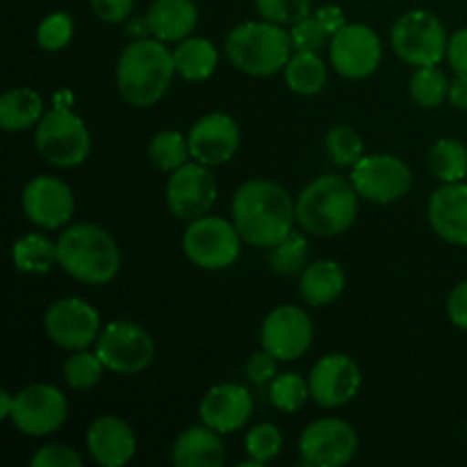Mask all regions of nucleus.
Instances as JSON below:
<instances>
[{
    "label": "nucleus",
    "instance_id": "f257e3e1",
    "mask_svg": "<svg viewBox=\"0 0 467 467\" xmlns=\"http://www.w3.org/2000/svg\"><path fill=\"white\" fill-rule=\"evenodd\" d=\"M296 203L272 181H249L233 196V223L242 240L254 246H274L292 231Z\"/></svg>",
    "mask_w": 467,
    "mask_h": 467
},
{
    "label": "nucleus",
    "instance_id": "f03ea898",
    "mask_svg": "<svg viewBox=\"0 0 467 467\" xmlns=\"http://www.w3.org/2000/svg\"><path fill=\"white\" fill-rule=\"evenodd\" d=\"M176 73L173 53L160 39H140L128 46L117 64V87L126 103L149 108L158 103Z\"/></svg>",
    "mask_w": 467,
    "mask_h": 467
},
{
    "label": "nucleus",
    "instance_id": "7ed1b4c3",
    "mask_svg": "<svg viewBox=\"0 0 467 467\" xmlns=\"http://www.w3.org/2000/svg\"><path fill=\"white\" fill-rule=\"evenodd\" d=\"M57 265L87 285H105L121 267V254L108 231L96 223H76L57 240Z\"/></svg>",
    "mask_w": 467,
    "mask_h": 467
},
{
    "label": "nucleus",
    "instance_id": "20e7f679",
    "mask_svg": "<svg viewBox=\"0 0 467 467\" xmlns=\"http://www.w3.org/2000/svg\"><path fill=\"white\" fill-rule=\"evenodd\" d=\"M358 214V192L336 173L319 176L296 199V222L317 237H336L351 228Z\"/></svg>",
    "mask_w": 467,
    "mask_h": 467
},
{
    "label": "nucleus",
    "instance_id": "39448f33",
    "mask_svg": "<svg viewBox=\"0 0 467 467\" xmlns=\"http://www.w3.org/2000/svg\"><path fill=\"white\" fill-rule=\"evenodd\" d=\"M292 36L269 21H249L226 36V55L240 71L267 78L285 68L292 57Z\"/></svg>",
    "mask_w": 467,
    "mask_h": 467
},
{
    "label": "nucleus",
    "instance_id": "423d86ee",
    "mask_svg": "<svg viewBox=\"0 0 467 467\" xmlns=\"http://www.w3.org/2000/svg\"><path fill=\"white\" fill-rule=\"evenodd\" d=\"M397 57L413 67H436L447 55V32L441 18L424 9H413L397 18L390 32Z\"/></svg>",
    "mask_w": 467,
    "mask_h": 467
},
{
    "label": "nucleus",
    "instance_id": "0eeeda50",
    "mask_svg": "<svg viewBox=\"0 0 467 467\" xmlns=\"http://www.w3.org/2000/svg\"><path fill=\"white\" fill-rule=\"evenodd\" d=\"M35 144L50 164L71 169L87 160L91 150V137L80 117L64 108H55L36 123Z\"/></svg>",
    "mask_w": 467,
    "mask_h": 467
},
{
    "label": "nucleus",
    "instance_id": "6e6552de",
    "mask_svg": "<svg viewBox=\"0 0 467 467\" xmlns=\"http://www.w3.org/2000/svg\"><path fill=\"white\" fill-rule=\"evenodd\" d=\"M185 255L196 265L214 272L226 269L240 258L242 235L235 223L222 217H199L182 235Z\"/></svg>",
    "mask_w": 467,
    "mask_h": 467
},
{
    "label": "nucleus",
    "instance_id": "1a4fd4ad",
    "mask_svg": "<svg viewBox=\"0 0 467 467\" xmlns=\"http://www.w3.org/2000/svg\"><path fill=\"white\" fill-rule=\"evenodd\" d=\"M96 354L109 372L140 374L150 365L155 354L153 337L140 324L119 319L112 322L96 340Z\"/></svg>",
    "mask_w": 467,
    "mask_h": 467
},
{
    "label": "nucleus",
    "instance_id": "9d476101",
    "mask_svg": "<svg viewBox=\"0 0 467 467\" xmlns=\"http://www.w3.org/2000/svg\"><path fill=\"white\" fill-rule=\"evenodd\" d=\"M351 185L372 203H392L409 194L413 173L395 155H363L351 169Z\"/></svg>",
    "mask_w": 467,
    "mask_h": 467
},
{
    "label": "nucleus",
    "instance_id": "9b49d317",
    "mask_svg": "<svg viewBox=\"0 0 467 467\" xmlns=\"http://www.w3.org/2000/svg\"><path fill=\"white\" fill-rule=\"evenodd\" d=\"M68 413L67 397L53 386L36 383L27 386L14 397V409L9 420L26 436H50L64 424Z\"/></svg>",
    "mask_w": 467,
    "mask_h": 467
},
{
    "label": "nucleus",
    "instance_id": "f8f14e48",
    "mask_svg": "<svg viewBox=\"0 0 467 467\" xmlns=\"http://www.w3.org/2000/svg\"><path fill=\"white\" fill-rule=\"evenodd\" d=\"M358 450V436L345 420L324 418L308 424L299 438V451L306 465L340 467L347 465Z\"/></svg>",
    "mask_w": 467,
    "mask_h": 467
},
{
    "label": "nucleus",
    "instance_id": "ddd939ff",
    "mask_svg": "<svg viewBox=\"0 0 467 467\" xmlns=\"http://www.w3.org/2000/svg\"><path fill=\"white\" fill-rule=\"evenodd\" d=\"M383 57L381 39L363 23H345L331 36V64L340 76L363 80L372 76Z\"/></svg>",
    "mask_w": 467,
    "mask_h": 467
},
{
    "label": "nucleus",
    "instance_id": "4468645a",
    "mask_svg": "<svg viewBox=\"0 0 467 467\" xmlns=\"http://www.w3.org/2000/svg\"><path fill=\"white\" fill-rule=\"evenodd\" d=\"M217 201V178L205 164L185 162L173 171L167 185L169 213L182 222L205 217Z\"/></svg>",
    "mask_w": 467,
    "mask_h": 467
},
{
    "label": "nucleus",
    "instance_id": "2eb2a0df",
    "mask_svg": "<svg viewBox=\"0 0 467 467\" xmlns=\"http://www.w3.org/2000/svg\"><path fill=\"white\" fill-rule=\"evenodd\" d=\"M315 328L308 313L299 306H278L265 317L260 342L278 360H296L313 345Z\"/></svg>",
    "mask_w": 467,
    "mask_h": 467
},
{
    "label": "nucleus",
    "instance_id": "dca6fc26",
    "mask_svg": "<svg viewBox=\"0 0 467 467\" xmlns=\"http://www.w3.org/2000/svg\"><path fill=\"white\" fill-rule=\"evenodd\" d=\"M44 328L50 340L62 349H87L91 342L99 340V310L87 301L76 299V296L55 301L46 310Z\"/></svg>",
    "mask_w": 467,
    "mask_h": 467
},
{
    "label": "nucleus",
    "instance_id": "f3484780",
    "mask_svg": "<svg viewBox=\"0 0 467 467\" xmlns=\"http://www.w3.org/2000/svg\"><path fill=\"white\" fill-rule=\"evenodd\" d=\"M310 397L324 409H340L356 397L360 388V369L345 354H328L315 363L310 372Z\"/></svg>",
    "mask_w": 467,
    "mask_h": 467
},
{
    "label": "nucleus",
    "instance_id": "a211bd4d",
    "mask_svg": "<svg viewBox=\"0 0 467 467\" xmlns=\"http://www.w3.org/2000/svg\"><path fill=\"white\" fill-rule=\"evenodd\" d=\"M76 199L67 182L53 176H36L23 190V213L35 226L59 228L68 223Z\"/></svg>",
    "mask_w": 467,
    "mask_h": 467
},
{
    "label": "nucleus",
    "instance_id": "6ab92c4d",
    "mask_svg": "<svg viewBox=\"0 0 467 467\" xmlns=\"http://www.w3.org/2000/svg\"><path fill=\"white\" fill-rule=\"evenodd\" d=\"M190 155L205 167L223 164L240 149V126L233 117L213 112L201 117L187 135Z\"/></svg>",
    "mask_w": 467,
    "mask_h": 467
},
{
    "label": "nucleus",
    "instance_id": "aec40b11",
    "mask_svg": "<svg viewBox=\"0 0 467 467\" xmlns=\"http://www.w3.org/2000/svg\"><path fill=\"white\" fill-rule=\"evenodd\" d=\"M254 413L249 390L237 383H222L210 388L201 401V420L217 433H233L244 427Z\"/></svg>",
    "mask_w": 467,
    "mask_h": 467
},
{
    "label": "nucleus",
    "instance_id": "412c9836",
    "mask_svg": "<svg viewBox=\"0 0 467 467\" xmlns=\"http://www.w3.org/2000/svg\"><path fill=\"white\" fill-rule=\"evenodd\" d=\"M87 450L103 467H121L135 456L137 438L121 418L105 415L91 422L87 431Z\"/></svg>",
    "mask_w": 467,
    "mask_h": 467
},
{
    "label": "nucleus",
    "instance_id": "4be33fe9",
    "mask_svg": "<svg viewBox=\"0 0 467 467\" xmlns=\"http://www.w3.org/2000/svg\"><path fill=\"white\" fill-rule=\"evenodd\" d=\"M429 223L438 237L451 244H467V185L445 182L429 199Z\"/></svg>",
    "mask_w": 467,
    "mask_h": 467
},
{
    "label": "nucleus",
    "instance_id": "5701e85b",
    "mask_svg": "<svg viewBox=\"0 0 467 467\" xmlns=\"http://www.w3.org/2000/svg\"><path fill=\"white\" fill-rule=\"evenodd\" d=\"M199 12L192 0H155L146 12V27L160 41H182L192 35Z\"/></svg>",
    "mask_w": 467,
    "mask_h": 467
},
{
    "label": "nucleus",
    "instance_id": "b1692460",
    "mask_svg": "<svg viewBox=\"0 0 467 467\" xmlns=\"http://www.w3.org/2000/svg\"><path fill=\"white\" fill-rule=\"evenodd\" d=\"M222 433L203 427H190L176 438L171 450V459L176 467H219L223 465V445L219 441Z\"/></svg>",
    "mask_w": 467,
    "mask_h": 467
},
{
    "label": "nucleus",
    "instance_id": "393cba45",
    "mask_svg": "<svg viewBox=\"0 0 467 467\" xmlns=\"http://www.w3.org/2000/svg\"><path fill=\"white\" fill-rule=\"evenodd\" d=\"M345 283L347 278L340 265L333 263V260H319V263H313L304 269L299 290L306 304L319 308V306L333 304L345 290Z\"/></svg>",
    "mask_w": 467,
    "mask_h": 467
},
{
    "label": "nucleus",
    "instance_id": "a878e982",
    "mask_svg": "<svg viewBox=\"0 0 467 467\" xmlns=\"http://www.w3.org/2000/svg\"><path fill=\"white\" fill-rule=\"evenodd\" d=\"M44 117V100L36 91L21 87L0 96V126L9 132L27 130Z\"/></svg>",
    "mask_w": 467,
    "mask_h": 467
},
{
    "label": "nucleus",
    "instance_id": "bb28decb",
    "mask_svg": "<svg viewBox=\"0 0 467 467\" xmlns=\"http://www.w3.org/2000/svg\"><path fill=\"white\" fill-rule=\"evenodd\" d=\"M173 62H176L178 76L190 82H201L214 73L219 53L213 41L201 39V36H187L173 50Z\"/></svg>",
    "mask_w": 467,
    "mask_h": 467
},
{
    "label": "nucleus",
    "instance_id": "cd10ccee",
    "mask_svg": "<svg viewBox=\"0 0 467 467\" xmlns=\"http://www.w3.org/2000/svg\"><path fill=\"white\" fill-rule=\"evenodd\" d=\"M283 71H285L287 87L299 96L319 94L328 78L327 64L313 50H296Z\"/></svg>",
    "mask_w": 467,
    "mask_h": 467
},
{
    "label": "nucleus",
    "instance_id": "c85d7f7f",
    "mask_svg": "<svg viewBox=\"0 0 467 467\" xmlns=\"http://www.w3.org/2000/svg\"><path fill=\"white\" fill-rule=\"evenodd\" d=\"M12 258L18 272L46 274L57 263V244L46 235L30 233V235H23L21 240L14 242Z\"/></svg>",
    "mask_w": 467,
    "mask_h": 467
},
{
    "label": "nucleus",
    "instance_id": "c756f323",
    "mask_svg": "<svg viewBox=\"0 0 467 467\" xmlns=\"http://www.w3.org/2000/svg\"><path fill=\"white\" fill-rule=\"evenodd\" d=\"M429 164L438 181L461 182L467 176V149L456 140H441L429 153Z\"/></svg>",
    "mask_w": 467,
    "mask_h": 467
},
{
    "label": "nucleus",
    "instance_id": "7c9ffc66",
    "mask_svg": "<svg viewBox=\"0 0 467 467\" xmlns=\"http://www.w3.org/2000/svg\"><path fill=\"white\" fill-rule=\"evenodd\" d=\"M149 158L160 171H176L187 162V158H192L187 137L176 130H160L149 144Z\"/></svg>",
    "mask_w": 467,
    "mask_h": 467
},
{
    "label": "nucleus",
    "instance_id": "2f4dec72",
    "mask_svg": "<svg viewBox=\"0 0 467 467\" xmlns=\"http://www.w3.org/2000/svg\"><path fill=\"white\" fill-rule=\"evenodd\" d=\"M450 85L445 73L436 67H420L410 78V96L422 108H438L450 99Z\"/></svg>",
    "mask_w": 467,
    "mask_h": 467
},
{
    "label": "nucleus",
    "instance_id": "473e14b6",
    "mask_svg": "<svg viewBox=\"0 0 467 467\" xmlns=\"http://www.w3.org/2000/svg\"><path fill=\"white\" fill-rule=\"evenodd\" d=\"M306 258H308V242L301 233L290 231L278 244L272 246L269 265L274 272L283 274V276H295L306 267Z\"/></svg>",
    "mask_w": 467,
    "mask_h": 467
},
{
    "label": "nucleus",
    "instance_id": "72a5a7b5",
    "mask_svg": "<svg viewBox=\"0 0 467 467\" xmlns=\"http://www.w3.org/2000/svg\"><path fill=\"white\" fill-rule=\"evenodd\" d=\"M103 369L108 368H105V363L100 360V356L96 351L91 354L87 349H78L64 363V379H67V383L73 390H89V388H94L100 381Z\"/></svg>",
    "mask_w": 467,
    "mask_h": 467
},
{
    "label": "nucleus",
    "instance_id": "f704fd0d",
    "mask_svg": "<svg viewBox=\"0 0 467 467\" xmlns=\"http://www.w3.org/2000/svg\"><path fill=\"white\" fill-rule=\"evenodd\" d=\"M269 397H272V404L278 410H283V413H295V410H299L308 401L310 383L301 374H281V377H276L272 381Z\"/></svg>",
    "mask_w": 467,
    "mask_h": 467
},
{
    "label": "nucleus",
    "instance_id": "c9c22d12",
    "mask_svg": "<svg viewBox=\"0 0 467 467\" xmlns=\"http://www.w3.org/2000/svg\"><path fill=\"white\" fill-rule=\"evenodd\" d=\"M327 149L331 153L333 162L340 167H354L363 158V140L358 132L349 126H336L327 135Z\"/></svg>",
    "mask_w": 467,
    "mask_h": 467
},
{
    "label": "nucleus",
    "instance_id": "e433bc0d",
    "mask_svg": "<svg viewBox=\"0 0 467 467\" xmlns=\"http://www.w3.org/2000/svg\"><path fill=\"white\" fill-rule=\"evenodd\" d=\"M313 0H255L260 18L276 26H295L310 16Z\"/></svg>",
    "mask_w": 467,
    "mask_h": 467
},
{
    "label": "nucleus",
    "instance_id": "4c0bfd02",
    "mask_svg": "<svg viewBox=\"0 0 467 467\" xmlns=\"http://www.w3.org/2000/svg\"><path fill=\"white\" fill-rule=\"evenodd\" d=\"M283 450V436L274 424H258L246 433V451L260 465L276 459Z\"/></svg>",
    "mask_w": 467,
    "mask_h": 467
},
{
    "label": "nucleus",
    "instance_id": "58836bf2",
    "mask_svg": "<svg viewBox=\"0 0 467 467\" xmlns=\"http://www.w3.org/2000/svg\"><path fill=\"white\" fill-rule=\"evenodd\" d=\"M73 27L76 26H73V18L68 14H50L41 21L39 30H36V41H39L46 53H57L71 41Z\"/></svg>",
    "mask_w": 467,
    "mask_h": 467
},
{
    "label": "nucleus",
    "instance_id": "ea45409f",
    "mask_svg": "<svg viewBox=\"0 0 467 467\" xmlns=\"http://www.w3.org/2000/svg\"><path fill=\"white\" fill-rule=\"evenodd\" d=\"M290 36L295 50H313V53H319L328 44V36L333 35L324 27V23L317 16H306L304 21L292 26Z\"/></svg>",
    "mask_w": 467,
    "mask_h": 467
},
{
    "label": "nucleus",
    "instance_id": "a19ab883",
    "mask_svg": "<svg viewBox=\"0 0 467 467\" xmlns=\"http://www.w3.org/2000/svg\"><path fill=\"white\" fill-rule=\"evenodd\" d=\"M32 467H82V456L67 445H46L32 456Z\"/></svg>",
    "mask_w": 467,
    "mask_h": 467
},
{
    "label": "nucleus",
    "instance_id": "79ce46f5",
    "mask_svg": "<svg viewBox=\"0 0 467 467\" xmlns=\"http://www.w3.org/2000/svg\"><path fill=\"white\" fill-rule=\"evenodd\" d=\"M276 356L269 354L267 349L251 356L249 363H246V377H249V381L258 383V386L274 381L276 379Z\"/></svg>",
    "mask_w": 467,
    "mask_h": 467
},
{
    "label": "nucleus",
    "instance_id": "37998d69",
    "mask_svg": "<svg viewBox=\"0 0 467 467\" xmlns=\"http://www.w3.org/2000/svg\"><path fill=\"white\" fill-rule=\"evenodd\" d=\"M96 16L105 23H121L130 16L135 0H89Z\"/></svg>",
    "mask_w": 467,
    "mask_h": 467
},
{
    "label": "nucleus",
    "instance_id": "c03bdc74",
    "mask_svg": "<svg viewBox=\"0 0 467 467\" xmlns=\"http://www.w3.org/2000/svg\"><path fill=\"white\" fill-rule=\"evenodd\" d=\"M447 59H450L456 76L467 78V27L456 32L450 39V44H447Z\"/></svg>",
    "mask_w": 467,
    "mask_h": 467
},
{
    "label": "nucleus",
    "instance_id": "a18cd8bd",
    "mask_svg": "<svg viewBox=\"0 0 467 467\" xmlns=\"http://www.w3.org/2000/svg\"><path fill=\"white\" fill-rule=\"evenodd\" d=\"M447 315H450V319L456 327L467 331V281L456 285L454 292L450 295V301H447Z\"/></svg>",
    "mask_w": 467,
    "mask_h": 467
},
{
    "label": "nucleus",
    "instance_id": "49530a36",
    "mask_svg": "<svg viewBox=\"0 0 467 467\" xmlns=\"http://www.w3.org/2000/svg\"><path fill=\"white\" fill-rule=\"evenodd\" d=\"M315 16L324 23V27H327L331 35H336V32L347 23L345 14H342V9L336 7V5H327V7H322L319 12H315Z\"/></svg>",
    "mask_w": 467,
    "mask_h": 467
},
{
    "label": "nucleus",
    "instance_id": "de8ad7c7",
    "mask_svg": "<svg viewBox=\"0 0 467 467\" xmlns=\"http://www.w3.org/2000/svg\"><path fill=\"white\" fill-rule=\"evenodd\" d=\"M450 103L456 109H467V78L456 76V80L450 85Z\"/></svg>",
    "mask_w": 467,
    "mask_h": 467
},
{
    "label": "nucleus",
    "instance_id": "09e8293b",
    "mask_svg": "<svg viewBox=\"0 0 467 467\" xmlns=\"http://www.w3.org/2000/svg\"><path fill=\"white\" fill-rule=\"evenodd\" d=\"M14 409V397L7 390L0 392V418H9Z\"/></svg>",
    "mask_w": 467,
    "mask_h": 467
}]
</instances>
